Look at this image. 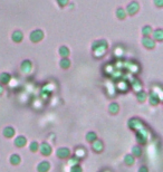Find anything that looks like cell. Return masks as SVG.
I'll use <instances>...</instances> for the list:
<instances>
[{"label": "cell", "instance_id": "obj_1", "mask_svg": "<svg viewBox=\"0 0 163 172\" xmlns=\"http://www.w3.org/2000/svg\"><path fill=\"white\" fill-rule=\"evenodd\" d=\"M42 37H44V34H42V30H35L30 35V38L32 41H39L40 39H42Z\"/></svg>", "mask_w": 163, "mask_h": 172}, {"label": "cell", "instance_id": "obj_2", "mask_svg": "<svg viewBox=\"0 0 163 172\" xmlns=\"http://www.w3.org/2000/svg\"><path fill=\"white\" fill-rule=\"evenodd\" d=\"M138 9H139V4H138V2H131V4L127 6V12L131 15L136 12Z\"/></svg>", "mask_w": 163, "mask_h": 172}, {"label": "cell", "instance_id": "obj_3", "mask_svg": "<svg viewBox=\"0 0 163 172\" xmlns=\"http://www.w3.org/2000/svg\"><path fill=\"white\" fill-rule=\"evenodd\" d=\"M12 39H14L15 41H20L21 39H22V33L21 31H15V34L12 35Z\"/></svg>", "mask_w": 163, "mask_h": 172}, {"label": "cell", "instance_id": "obj_4", "mask_svg": "<svg viewBox=\"0 0 163 172\" xmlns=\"http://www.w3.org/2000/svg\"><path fill=\"white\" fill-rule=\"evenodd\" d=\"M143 44H144V46H148V47H153L154 46V40H152V39H150V38H144L143 39Z\"/></svg>", "mask_w": 163, "mask_h": 172}, {"label": "cell", "instance_id": "obj_5", "mask_svg": "<svg viewBox=\"0 0 163 172\" xmlns=\"http://www.w3.org/2000/svg\"><path fill=\"white\" fill-rule=\"evenodd\" d=\"M162 30H156V31H154V36H155V39H158V40H161L162 39Z\"/></svg>", "mask_w": 163, "mask_h": 172}, {"label": "cell", "instance_id": "obj_6", "mask_svg": "<svg viewBox=\"0 0 163 172\" xmlns=\"http://www.w3.org/2000/svg\"><path fill=\"white\" fill-rule=\"evenodd\" d=\"M152 33V29H151V27H149V26H146V27L143 28V34L144 35H149Z\"/></svg>", "mask_w": 163, "mask_h": 172}, {"label": "cell", "instance_id": "obj_7", "mask_svg": "<svg viewBox=\"0 0 163 172\" xmlns=\"http://www.w3.org/2000/svg\"><path fill=\"white\" fill-rule=\"evenodd\" d=\"M117 17H120V18L125 17V11L123 10V9H118L117 10Z\"/></svg>", "mask_w": 163, "mask_h": 172}, {"label": "cell", "instance_id": "obj_8", "mask_svg": "<svg viewBox=\"0 0 163 172\" xmlns=\"http://www.w3.org/2000/svg\"><path fill=\"white\" fill-rule=\"evenodd\" d=\"M60 53H62V55H68V49L66 47H62L60 48Z\"/></svg>", "mask_w": 163, "mask_h": 172}, {"label": "cell", "instance_id": "obj_9", "mask_svg": "<svg viewBox=\"0 0 163 172\" xmlns=\"http://www.w3.org/2000/svg\"><path fill=\"white\" fill-rule=\"evenodd\" d=\"M58 2L60 6H65V5H67V2H68V0H58Z\"/></svg>", "mask_w": 163, "mask_h": 172}, {"label": "cell", "instance_id": "obj_10", "mask_svg": "<svg viewBox=\"0 0 163 172\" xmlns=\"http://www.w3.org/2000/svg\"><path fill=\"white\" fill-rule=\"evenodd\" d=\"M155 1H156V4H158V6H159V7H161V5H162L161 0H155Z\"/></svg>", "mask_w": 163, "mask_h": 172}]
</instances>
